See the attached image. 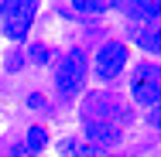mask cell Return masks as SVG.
<instances>
[{"mask_svg": "<svg viewBox=\"0 0 161 157\" xmlns=\"http://www.w3.org/2000/svg\"><path fill=\"white\" fill-rule=\"evenodd\" d=\"M82 116H86V123H113V126H120V123L130 120V109H127V102H124L120 96L89 92Z\"/></svg>", "mask_w": 161, "mask_h": 157, "instance_id": "obj_1", "label": "cell"}, {"mask_svg": "<svg viewBox=\"0 0 161 157\" xmlns=\"http://www.w3.org/2000/svg\"><path fill=\"white\" fill-rule=\"evenodd\" d=\"M38 14V3L31 0H7L0 7V17H3V34L10 41H24L28 31H31V21Z\"/></svg>", "mask_w": 161, "mask_h": 157, "instance_id": "obj_2", "label": "cell"}, {"mask_svg": "<svg viewBox=\"0 0 161 157\" xmlns=\"http://www.w3.org/2000/svg\"><path fill=\"white\" fill-rule=\"evenodd\" d=\"M86 75H89V68H86V55H82V48H72V51L62 58L58 72H55V86H58V92H62V96H75L79 89H82Z\"/></svg>", "mask_w": 161, "mask_h": 157, "instance_id": "obj_3", "label": "cell"}, {"mask_svg": "<svg viewBox=\"0 0 161 157\" xmlns=\"http://www.w3.org/2000/svg\"><path fill=\"white\" fill-rule=\"evenodd\" d=\"M134 99L141 106H158L161 102V65H141L137 75H134Z\"/></svg>", "mask_w": 161, "mask_h": 157, "instance_id": "obj_4", "label": "cell"}, {"mask_svg": "<svg viewBox=\"0 0 161 157\" xmlns=\"http://www.w3.org/2000/svg\"><path fill=\"white\" fill-rule=\"evenodd\" d=\"M124 65H127V44H120V41H106L96 51V75L106 82L117 79L124 72Z\"/></svg>", "mask_w": 161, "mask_h": 157, "instance_id": "obj_5", "label": "cell"}, {"mask_svg": "<svg viewBox=\"0 0 161 157\" xmlns=\"http://www.w3.org/2000/svg\"><path fill=\"white\" fill-rule=\"evenodd\" d=\"M120 140H124L120 126H113V123H86V144L96 147V150H103V147H117Z\"/></svg>", "mask_w": 161, "mask_h": 157, "instance_id": "obj_6", "label": "cell"}, {"mask_svg": "<svg viewBox=\"0 0 161 157\" xmlns=\"http://www.w3.org/2000/svg\"><path fill=\"white\" fill-rule=\"evenodd\" d=\"M58 157H103V150L89 147V144H79V140H58Z\"/></svg>", "mask_w": 161, "mask_h": 157, "instance_id": "obj_7", "label": "cell"}, {"mask_svg": "<svg viewBox=\"0 0 161 157\" xmlns=\"http://www.w3.org/2000/svg\"><path fill=\"white\" fill-rule=\"evenodd\" d=\"M137 44H141L144 51L161 55V28H144V31H137Z\"/></svg>", "mask_w": 161, "mask_h": 157, "instance_id": "obj_8", "label": "cell"}, {"mask_svg": "<svg viewBox=\"0 0 161 157\" xmlns=\"http://www.w3.org/2000/svg\"><path fill=\"white\" fill-rule=\"evenodd\" d=\"M45 144H48V133H45V126H28L24 150H28V154H38V150H45Z\"/></svg>", "mask_w": 161, "mask_h": 157, "instance_id": "obj_9", "label": "cell"}, {"mask_svg": "<svg viewBox=\"0 0 161 157\" xmlns=\"http://www.w3.org/2000/svg\"><path fill=\"white\" fill-rule=\"evenodd\" d=\"M110 3L106 0H75L72 3V10H79V14H103Z\"/></svg>", "mask_w": 161, "mask_h": 157, "instance_id": "obj_10", "label": "cell"}, {"mask_svg": "<svg viewBox=\"0 0 161 157\" xmlns=\"http://www.w3.org/2000/svg\"><path fill=\"white\" fill-rule=\"evenodd\" d=\"M28 58H31V62H38V65H41V62H48V51H45L41 44H34L31 51H28Z\"/></svg>", "mask_w": 161, "mask_h": 157, "instance_id": "obj_11", "label": "cell"}, {"mask_svg": "<svg viewBox=\"0 0 161 157\" xmlns=\"http://www.w3.org/2000/svg\"><path fill=\"white\" fill-rule=\"evenodd\" d=\"M28 106H31V109H45V96L31 92V96H28Z\"/></svg>", "mask_w": 161, "mask_h": 157, "instance_id": "obj_12", "label": "cell"}, {"mask_svg": "<svg viewBox=\"0 0 161 157\" xmlns=\"http://www.w3.org/2000/svg\"><path fill=\"white\" fill-rule=\"evenodd\" d=\"M151 126H158V130H161V102H158V106H151Z\"/></svg>", "mask_w": 161, "mask_h": 157, "instance_id": "obj_13", "label": "cell"}, {"mask_svg": "<svg viewBox=\"0 0 161 157\" xmlns=\"http://www.w3.org/2000/svg\"><path fill=\"white\" fill-rule=\"evenodd\" d=\"M7 68H10V72H17V68H21V55H10V62H7Z\"/></svg>", "mask_w": 161, "mask_h": 157, "instance_id": "obj_14", "label": "cell"}, {"mask_svg": "<svg viewBox=\"0 0 161 157\" xmlns=\"http://www.w3.org/2000/svg\"><path fill=\"white\" fill-rule=\"evenodd\" d=\"M10 157H28V150H24V147H14V150H10Z\"/></svg>", "mask_w": 161, "mask_h": 157, "instance_id": "obj_15", "label": "cell"}]
</instances>
